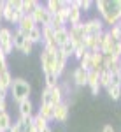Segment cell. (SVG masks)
Segmentation results:
<instances>
[{"mask_svg":"<svg viewBox=\"0 0 121 132\" xmlns=\"http://www.w3.org/2000/svg\"><path fill=\"white\" fill-rule=\"evenodd\" d=\"M95 7L100 14V20L104 21V25L114 27L121 21V0H97Z\"/></svg>","mask_w":121,"mask_h":132,"instance_id":"6da1fadb","label":"cell"},{"mask_svg":"<svg viewBox=\"0 0 121 132\" xmlns=\"http://www.w3.org/2000/svg\"><path fill=\"white\" fill-rule=\"evenodd\" d=\"M9 93H11V97H12V101L16 102V104H20V102L30 99L32 85L25 78H14L12 85H11V88H9Z\"/></svg>","mask_w":121,"mask_h":132,"instance_id":"7a4b0ae2","label":"cell"},{"mask_svg":"<svg viewBox=\"0 0 121 132\" xmlns=\"http://www.w3.org/2000/svg\"><path fill=\"white\" fill-rule=\"evenodd\" d=\"M56 51H58V50L42 48V51H40V65H42V72H44V74L54 72V58H56Z\"/></svg>","mask_w":121,"mask_h":132,"instance_id":"3957f363","label":"cell"},{"mask_svg":"<svg viewBox=\"0 0 121 132\" xmlns=\"http://www.w3.org/2000/svg\"><path fill=\"white\" fill-rule=\"evenodd\" d=\"M32 18H33V21H35V25L42 28V27H51V20H53V14H51L49 11L46 9V5L39 4V5H37V9L33 11Z\"/></svg>","mask_w":121,"mask_h":132,"instance_id":"277c9868","label":"cell"},{"mask_svg":"<svg viewBox=\"0 0 121 132\" xmlns=\"http://www.w3.org/2000/svg\"><path fill=\"white\" fill-rule=\"evenodd\" d=\"M0 50H2V53L5 56L14 51V46H12V30L9 27H2L0 28Z\"/></svg>","mask_w":121,"mask_h":132,"instance_id":"5b68a950","label":"cell"},{"mask_svg":"<svg viewBox=\"0 0 121 132\" xmlns=\"http://www.w3.org/2000/svg\"><path fill=\"white\" fill-rule=\"evenodd\" d=\"M84 23V32L86 35H100L105 32V25L100 18H90V20L82 21Z\"/></svg>","mask_w":121,"mask_h":132,"instance_id":"8992f818","label":"cell"},{"mask_svg":"<svg viewBox=\"0 0 121 132\" xmlns=\"http://www.w3.org/2000/svg\"><path fill=\"white\" fill-rule=\"evenodd\" d=\"M84 37H86V32H84V23H82V21L77 23V25L69 27V39H70V42L74 44V46L82 44Z\"/></svg>","mask_w":121,"mask_h":132,"instance_id":"52a82bcc","label":"cell"},{"mask_svg":"<svg viewBox=\"0 0 121 132\" xmlns=\"http://www.w3.org/2000/svg\"><path fill=\"white\" fill-rule=\"evenodd\" d=\"M69 113H70V109H69V102L63 101L61 104L54 106V122L65 123L67 120H69Z\"/></svg>","mask_w":121,"mask_h":132,"instance_id":"ba28073f","label":"cell"},{"mask_svg":"<svg viewBox=\"0 0 121 132\" xmlns=\"http://www.w3.org/2000/svg\"><path fill=\"white\" fill-rule=\"evenodd\" d=\"M67 62H69V58L58 50L56 51V58H54V74H56L58 78L63 76V72H65V69H67Z\"/></svg>","mask_w":121,"mask_h":132,"instance_id":"9c48e42d","label":"cell"},{"mask_svg":"<svg viewBox=\"0 0 121 132\" xmlns=\"http://www.w3.org/2000/svg\"><path fill=\"white\" fill-rule=\"evenodd\" d=\"M72 81L76 83V86H86L88 83V72L81 67H76L72 72Z\"/></svg>","mask_w":121,"mask_h":132,"instance_id":"30bf717a","label":"cell"},{"mask_svg":"<svg viewBox=\"0 0 121 132\" xmlns=\"http://www.w3.org/2000/svg\"><path fill=\"white\" fill-rule=\"evenodd\" d=\"M86 86H90V90H91L93 95H98V92H100V85H98V72H95V71L88 72V83H86Z\"/></svg>","mask_w":121,"mask_h":132,"instance_id":"8fae6325","label":"cell"},{"mask_svg":"<svg viewBox=\"0 0 121 132\" xmlns=\"http://www.w3.org/2000/svg\"><path fill=\"white\" fill-rule=\"evenodd\" d=\"M35 27H37V25H35V21H33L32 16H23V20L20 21V25H18L16 28H18L20 32H23L25 35H28V32L33 30Z\"/></svg>","mask_w":121,"mask_h":132,"instance_id":"7c38bea8","label":"cell"},{"mask_svg":"<svg viewBox=\"0 0 121 132\" xmlns=\"http://www.w3.org/2000/svg\"><path fill=\"white\" fill-rule=\"evenodd\" d=\"M81 21H82V11H81L77 5H70V11H69V25H67V27L77 25Z\"/></svg>","mask_w":121,"mask_h":132,"instance_id":"4fadbf2b","label":"cell"},{"mask_svg":"<svg viewBox=\"0 0 121 132\" xmlns=\"http://www.w3.org/2000/svg\"><path fill=\"white\" fill-rule=\"evenodd\" d=\"M39 114L48 122H54V106L53 104H40Z\"/></svg>","mask_w":121,"mask_h":132,"instance_id":"5bb4252c","label":"cell"},{"mask_svg":"<svg viewBox=\"0 0 121 132\" xmlns=\"http://www.w3.org/2000/svg\"><path fill=\"white\" fill-rule=\"evenodd\" d=\"M53 30H54V28H53ZM67 41H69V27L56 28V30H54V42H56V46L60 48L61 44H65Z\"/></svg>","mask_w":121,"mask_h":132,"instance_id":"9a60e30c","label":"cell"},{"mask_svg":"<svg viewBox=\"0 0 121 132\" xmlns=\"http://www.w3.org/2000/svg\"><path fill=\"white\" fill-rule=\"evenodd\" d=\"M18 109H20V116H33L35 113H33V102L30 99H26V101H23L18 104Z\"/></svg>","mask_w":121,"mask_h":132,"instance_id":"2e32d148","label":"cell"},{"mask_svg":"<svg viewBox=\"0 0 121 132\" xmlns=\"http://www.w3.org/2000/svg\"><path fill=\"white\" fill-rule=\"evenodd\" d=\"M39 4L40 2H37V0H23V2H21V12H23L25 16H32Z\"/></svg>","mask_w":121,"mask_h":132,"instance_id":"e0dca14e","label":"cell"},{"mask_svg":"<svg viewBox=\"0 0 121 132\" xmlns=\"http://www.w3.org/2000/svg\"><path fill=\"white\" fill-rule=\"evenodd\" d=\"M25 41H26V35H25L23 32H20L18 28H14V30H12V46H14V50L20 51Z\"/></svg>","mask_w":121,"mask_h":132,"instance_id":"ac0fdd59","label":"cell"},{"mask_svg":"<svg viewBox=\"0 0 121 132\" xmlns=\"http://www.w3.org/2000/svg\"><path fill=\"white\" fill-rule=\"evenodd\" d=\"M12 74H11V71H5V72H2L0 74V90H4V92H9L11 88V85H12Z\"/></svg>","mask_w":121,"mask_h":132,"instance_id":"d6986e66","label":"cell"},{"mask_svg":"<svg viewBox=\"0 0 121 132\" xmlns=\"http://www.w3.org/2000/svg\"><path fill=\"white\" fill-rule=\"evenodd\" d=\"M63 99H65V95H63V90H61L60 85H58V86H54V88H51V104H53V106L61 104Z\"/></svg>","mask_w":121,"mask_h":132,"instance_id":"ffe728a7","label":"cell"},{"mask_svg":"<svg viewBox=\"0 0 121 132\" xmlns=\"http://www.w3.org/2000/svg\"><path fill=\"white\" fill-rule=\"evenodd\" d=\"M12 125V118L7 111H0V132H9Z\"/></svg>","mask_w":121,"mask_h":132,"instance_id":"44dd1931","label":"cell"},{"mask_svg":"<svg viewBox=\"0 0 121 132\" xmlns=\"http://www.w3.org/2000/svg\"><path fill=\"white\" fill-rule=\"evenodd\" d=\"M44 5H46V9L54 16V14H58V12L63 9V0H48Z\"/></svg>","mask_w":121,"mask_h":132,"instance_id":"7402d4cb","label":"cell"},{"mask_svg":"<svg viewBox=\"0 0 121 132\" xmlns=\"http://www.w3.org/2000/svg\"><path fill=\"white\" fill-rule=\"evenodd\" d=\"M26 39H28L32 44H39V42H42V30H40V27H35L33 30L28 32Z\"/></svg>","mask_w":121,"mask_h":132,"instance_id":"603a6c76","label":"cell"},{"mask_svg":"<svg viewBox=\"0 0 121 132\" xmlns=\"http://www.w3.org/2000/svg\"><path fill=\"white\" fill-rule=\"evenodd\" d=\"M44 81H46V88H54L60 85V78L54 72H49V74H44Z\"/></svg>","mask_w":121,"mask_h":132,"instance_id":"cb8c5ba5","label":"cell"},{"mask_svg":"<svg viewBox=\"0 0 121 132\" xmlns=\"http://www.w3.org/2000/svg\"><path fill=\"white\" fill-rule=\"evenodd\" d=\"M33 127H35L39 132H42L46 127H49V122H48V120H44L39 113H37V114H33Z\"/></svg>","mask_w":121,"mask_h":132,"instance_id":"d4e9b609","label":"cell"},{"mask_svg":"<svg viewBox=\"0 0 121 132\" xmlns=\"http://www.w3.org/2000/svg\"><path fill=\"white\" fill-rule=\"evenodd\" d=\"M79 67H81V69H84L86 72H90L91 69H93V63H91V53H90V51H86V55L79 60Z\"/></svg>","mask_w":121,"mask_h":132,"instance_id":"484cf974","label":"cell"},{"mask_svg":"<svg viewBox=\"0 0 121 132\" xmlns=\"http://www.w3.org/2000/svg\"><path fill=\"white\" fill-rule=\"evenodd\" d=\"M98 85H100V88H109L111 86V72L104 71L102 74H98Z\"/></svg>","mask_w":121,"mask_h":132,"instance_id":"4316f807","label":"cell"},{"mask_svg":"<svg viewBox=\"0 0 121 132\" xmlns=\"http://www.w3.org/2000/svg\"><path fill=\"white\" fill-rule=\"evenodd\" d=\"M12 18H14V9L11 5V2L7 0L5 5H4V21L5 23H12Z\"/></svg>","mask_w":121,"mask_h":132,"instance_id":"83f0119b","label":"cell"},{"mask_svg":"<svg viewBox=\"0 0 121 132\" xmlns=\"http://www.w3.org/2000/svg\"><path fill=\"white\" fill-rule=\"evenodd\" d=\"M74 48H76V46H74V44L70 42V39H69V41L65 42V44H61L58 50H60L61 53L67 56V58H70V56H74Z\"/></svg>","mask_w":121,"mask_h":132,"instance_id":"f1b7e54d","label":"cell"},{"mask_svg":"<svg viewBox=\"0 0 121 132\" xmlns=\"http://www.w3.org/2000/svg\"><path fill=\"white\" fill-rule=\"evenodd\" d=\"M107 90V95L111 97L112 101H119L121 99V86H116V85H111L109 88H105Z\"/></svg>","mask_w":121,"mask_h":132,"instance_id":"f546056e","label":"cell"},{"mask_svg":"<svg viewBox=\"0 0 121 132\" xmlns=\"http://www.w3.org/2000/svg\"><path fill=\"white\" fill-rule=\"evenodd\" d=\"M40 104H51V88H42L40 92Z\"/></svg>","mask_w":121,"mask_h":132,"instance_id":"4dcf8cb0","label":"cell"},{"mask_svg":"<svg viewBox=\"0 0 121 132\" xmlns=\"http://www.w3.org/2000/svg\"><path fill=\"white\" fill-rule=\"evenodd\" d=\"M84 55H86V48H84V44H77V46L74 48V58H76V60H81Z\"/></svg>","mask_w":121,"mask_h":132,"instance_id":"1f68e13d","label":"cell"},{"mask_svg":"<svg viewBox=\"0 0 121 132\" xmlns=\"http://www.w3.org/2000/svg\"><path fill=\"white\" fill-rule=\"evenodd\" d=\"M32 50H33V44H32L28 39L23 42V46H21V50H20V53H23V55H30L32 53Z\"/></svg>","mask_w":121,"mask_h":132,"instance_id":"d6a6232c","label":"cell"},{"mask_svg":"<svg viewBox=\"0 0 121 132\" xmlns=\"http://www.w3.org/2000/svg\"><path fill=\"white\" fill-rule=\"evenodd\" d=\"M9 132H25V129H23V125H21L20 120H16V122H12Z\"/></svg>","mask_w":121,"mask_h":132,"instance_id":"836d02e7","label":"cell"},{"mask_svg":"<svg viewBox=\"0 0 121 132\" xmlns=\"http://www.w3.org/2000/svg\"><path fill=\"white\" fill-rule=\"evenodd\" d=\"M91 5H93V2L91 0H81V4H79V7H81V11H90L91 9Z\"/></svg>","mask_w":121,"mask_h":132,"instance_id":"e575fe53","label":"cell"},{"mask_svg":"<svg viewBox=\"0 0 121 132\" xmlns=\"http://www.w3.org/2000/svg\"><path fill=\"white\" fill-rule=\"evenodd\" d=\"M4 5H5V2L0 0V27H2V23H4Z\"/></svg>","mask_w":121,"mask_h":132,"instance_id":"d590c367","label":"cell"},{"mask_svg":"<svg viewBox=\"0 0 121 132\" xmlns=\"http://www.w3.org/2000/svg\"><path fill=\"white\" fill-rule=\"evenodd\" d=\"M0 111H7V99H0Z\"/></svg>","mask_w":121,"mask_h":132,"instance_id":"8d00e7d4","label":"cell"},{"mask_svg":"<svg viewBox=\"0 0 121 132\" xmlns=\"http://www.w3.org/2000/svg\"><path fill=\"white\" fill-rule=\"evenodd\" d=\"M102 132H116V130H114V127H112V125H104Z\"/></svg>","mask_w":121,"mask_h":132,"instance_id":"74e56055","label":"cell"},{"mask_svg":"<svg viewBox=\"0 0 121 132\" xmlns=\"http://www.w3.org/2000/svg\"><path fill=\"white\" fill-rule=\"evenodd\" d=\"M25 132H39V130H37V129H35V127H33V122H32L30 125H28V127H26V129H25Z\"/></svg>","mask_w":121,"mask_h":132,"instance_id":"f35d334b","label":"cell"},{"mask_svg":"<svg viewBox=\"0 0 121 132\" xmlns=\"http://www.w3.org/2000/svg\"><path fill=\"white\" fill-rule=\"evenodd\" d=\"M42 132H53V129H51V127H46V129H44Z\"/></svg>","mask_w":121,"mask_h":132,"instance_id":"ab89813d","label":"cell"},{"mask_svg":"<svg viewBox=\"0 0 121 132\" xmlns=\"http://www.w3.org/2000/svg\"><path fill=\"white\" fill-rule=\"evenodd\" d=\"M119 76H121V62H119Z\"/></svg>","mask_w":121,"mask_h":132,"instance_id":"60d3db41","label":"cell"}]
</instances>
